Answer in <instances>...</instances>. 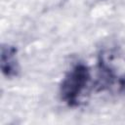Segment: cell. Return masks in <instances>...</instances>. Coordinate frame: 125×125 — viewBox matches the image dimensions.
I'll use <instances>...</instances> for the list:
<instances>
[{"instance_id":"1","label":"cell","mask_w":125,"mask_h":125,"mask_svg":"<svg viewBox=\"0 0 125 125\" xmlns=\"http://www.w3.org/2000/svg\"><path fill=\"white\" fill-rule=\"evenodd\" d=\"M91 83V71L84 62H76L65 73L60 84V98L68 106L80 104Z\"/></svg>"},{"instance_id":"2","label":"cell","mask_w":125,"mask_h":125,"mask_svg":"<svg viewBox=\"0 0 125 125\" xmlns=\"http://www.w3.org/2000/svg\"><path fill=\"white\" fill-rule=\"evenodd\" d=\"M17 48L9 44H2L1 46V71L7 78L16 77L20 71L19 61L17 57Z\"/></svg>"},{"instance_id":"3","label":"cell","mask_w":125,"mask_h":125,"mask_svg":"<svg viewBox=\"0 0 125 125\" xmlns=\"http://www.w3.org/2000/svg\"><path fill=\"white\" fill-rule=\"evenodd\" d=\"M117 86H118L119 93L125 95V75H123L117 80Z\"/></svg>"}]
</instances>
